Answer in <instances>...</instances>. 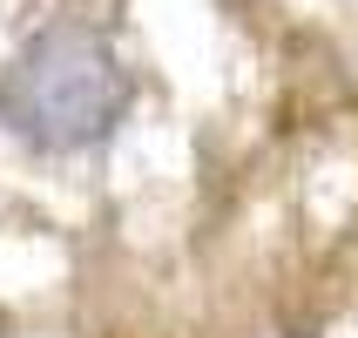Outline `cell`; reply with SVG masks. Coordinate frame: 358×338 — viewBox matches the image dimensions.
Masks as SVG:
<instances>
[{"instance_id":"obj_1","label":"cell","mask_w":358,"mask_h":338,"mask_svg":"<svg viewBox=\"0 0 358 338\" xmlns=\"http://www.w3.org/2000/svg\"><path fill=\"white\" fill-rule=\"evenodd\" d=\"M136 108V75L88 20H48L0 68V129L34 156H88Z\"/></svg>"},{"instance_id":"obj_2","label":"cell","mask_w":358,"mask_h":338,"mask_svg":"<svg viewBox=\"0 0 358 338\" xmlns=\"http://www.w3.org/2000/svg\"><path fill=\"white\" fill-rule=\"evenodd\" d=\"M284 338H318V332H284Z\"/></svg>"}]
</instances>
